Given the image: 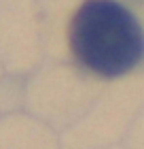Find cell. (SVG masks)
Instances as JSON below:
<instances>
[{
	"mask_svg": "<svg viewBox=\"0 0 144 149\" xmlns=\"http://www.w3.org/2000/svg\"><path fill=\"white\" fill-rule=\"evenodd\" d=\"M70 47L89 70L102 77H119L144 58V32L123 4L87 0L72 19Z\"/></svg>",
	"mask_w": 144,
	"mask_h": 149,
	"instance_id": "1",
	"label": "cell"
}]
</instances>
